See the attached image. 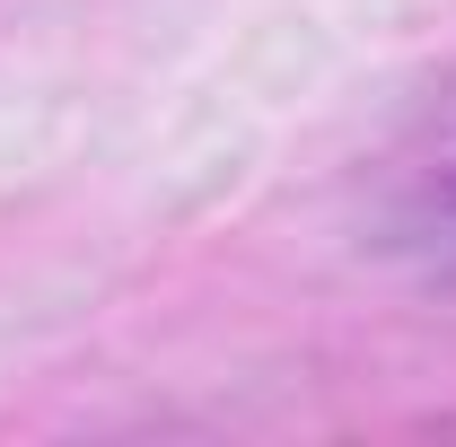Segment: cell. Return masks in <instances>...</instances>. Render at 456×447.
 Wrapping results in <instances>:
<instances>
[{
  "instance_id": "cell-1",
  "label": "cell",
  "mask_w": 456,
  "mask_h": 447,
  "mask_svg": "<svg viewBox=\"0 0 456 447\" xmlns=\"http://www.w3.org/2000/svg\"><path fill=\"white\" fill-rule=\"evenodd\" d=\"M378 246L430 280H456V97L378 175Z\"/></svg>"
}]
</instances>
